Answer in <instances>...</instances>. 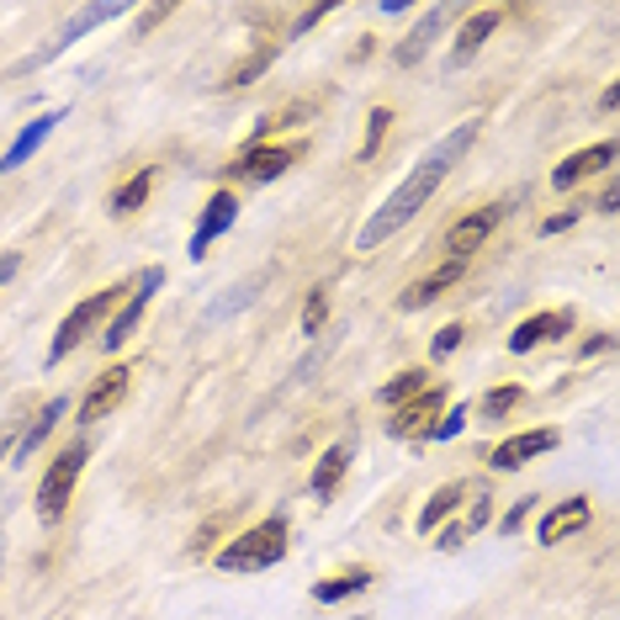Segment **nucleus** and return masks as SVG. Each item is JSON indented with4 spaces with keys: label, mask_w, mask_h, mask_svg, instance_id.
Returning a JSON list of instances; mask_svg holds the SVG:
<instances>
[{
    "label": "nucleus",
    "mask_w": 620,
    "mask_h": 620,
    "mask_svg": "<svg viewBox=\"0 0 620 620\" xmlns=\"http://www.w3.org/2000/svg\"><path fill=\"white\" fill-rule=\"evenodd\" d=\"M473 139H477V118L456 122V128L445 133L441 144L430 148V154H424V159L413 165L409 176L392 186V197H387V202L377 207L372 218H366V229L355 234V250H383V244L398 234L403 223H413V212H419V207L435 197V186H441V180L451 176V165H456V159H462V154L473 148Z\"/></svg>",
    "instance_id": "1"
},
{
    "label": "nucleus",
    "mask_w": 620,
    "mask_h": 620,
    "mask_svg": "<svg viewBox=\"0 0 620 620\" xmlns=\"http://www.w3.org/2000/svg\"><path fill=\"white\" fill-rule=\"evenodd\" d=\"M287 541H292V525L287 514H266L261 525H250L244 535H234L223 552H218V567L223 573H266L287 557Z\"/></svg>",
    "instance_id": "2"
},
{
    "label": "nucleus",
    "mask_w": 620,
    "mask_h": 620,
    "mask_svg": "<svg viewBox=\"0 0 620 620\" xmlns=\"http://www.w3.org/2000/svg\"><path fill=\"white\" fill-rule=\"evenodd\" d=\"M86 462H90V445L86 441H75V445H64L59 456L48 462V473H43V483H37V514L54 525L64 509H69V499H75V483H80V473H86Z\"/></svg>",
    "instance_id": "3"
},
{
    "label": "nucleus",
    "mask_w": 620,
    "mask_h": 620,
    "mask_svg": "<svg viewBox=\"0 0 620 620\" xmlns=\"http://www.w3.org/2000/svg\"><path fill=\"white\" fill-rule=\"evenodd\" d=\"M165 287V266H144L139 276H133V287H128V297L118 302V313L107 319V329H101V351L118 355V345H128L133 340V329H139V319L148 313V302H154V292Z\"/></svg>",
    "instance_id": "4"
},
{
    "label": "nucleus",
    "mask_w": 620,
    "mask_h": 620,
    "mask_svg": "<svg viewBox=\"0 0 620 620\" xmlns=\"http://www.w3.org/2000/svg\"><path fill=\"white\" fill-rule=\"evenodd\" d=\"M122 292H128V287H101V292H90L86 302H80V308H75V313H69V319L59 324V334H54V345H48V361L59 366L64 355H75V345L86 340L90 329L101 324V319H112V313H118Z\"/></svg>",
    "instance_id": "5"
},
{
    "label": "nucleus",
    "mask_w": 620,
    "mask_h": 620,
    "mask_svg": "<svg viewBox=\"0 0 620 620\" xmlns=\"http://www.w3.org/2000/svg\"><path fill=\"white\" fill-rule=\"evenodd\" d=\"M297 159H302V144H244L234 154V165H223V176L244 180V186H266V180L287 176Z\"/></svg>",
    "instance_id": "6"
},
{
    "label": "nucleus",
    "mask_w": 620,
    "mask_h": 620,
    "mask_svg": "<svg viewBox=\"0 0 620 620\" xmlns=\"http://www.w3.org/2000/svg\"><path fill=\"white\" fill-rule=\"evenodd\" d=\"M445 413V387H419L409 403H398L392 419H387V430L398 435V441H409V435H424L430 441V430H435V419Z\"/></svg>",
    "instance_id": "7"
},
{
    "label": "nucleus",
    "mask_w": 620,
    "mask_h": 620,
    "mask_svg": "<svg viewBox=\"0 0 620 620\" xmlns=\"http://www.w3.org/2000/svg\"><path fill=\"white\" fill-rule=\"evenodd\" d=\"M503 223V207L488 202V207H473L467 218H456L451 229H445V250H451V261H473L477 250L488 244V234Z\"/></svg>",
    "instance_id": "8"
},
{
    "label": "nucleus",
    "mask_w": 620,
    "mask_h": 620,
    "mask_svg": "<svg viewBox=\"0 0 620 620\" xmlns=\"http://www.w3.org/2000/svg\"><path fill=\"white\" fill-rule=\"evenodd\" d=\"M234 223H239V197L234 191H212L202 207V218H197V229H191V261H202L207 250L229 234Z\"/></svg>",
    "instance_id": "9"
},
{
    "label": "nucleus",
    "mask_w": 620,
    "mask_h": 620,
    "mask_svg": "<svg viewBox=\"0 0 620 620\" xmlns=\"http://www.w3.org/2000/svg\"><path fill=\"white\" fill-rule=\"evenodd\" d=\"M557 430H520V435H509V441L494 445V456H488V467H499V473H514V467H525L535 456H546V451H557Z\"/></svg>",
    "instance_id": "10"
},
{
    "label": "nucleus",
    "mask_w": 620,
    "mask_h": 620,
    "mask_svg": "<svg viewBox=\"0 0 620 620\" xmlns=\"http://www.w3.org/2000/svg\"><path fill=\"white\" fill-rule=\"evenodd\" d=\"M462 270H467V261H451V255H445V261H441L435 270H430V276H419V281H409V287H403L398 308H403V313H419V308L441 302V297L451 292L456 281H462Z\"/></svg>",
    "instance_id": "11"
},
{
    "label": "nucleus",
    "mask_w": 620,
    "mask_h": 620,
    "mask_svg": "<svg viewBox=\"0 0 620 620\" xmlns=\"http://www.w3.org/2000/svg\"><path fill=\"white\" fill-rule=\"evenodd\" d=\"M610 165H616V144L605 139V144H589V148H578V154H567L557 170H552V186H557V191H573L578 180L599 176V170H610Z\"/></svg>",
    "instance_id": "12"
},
{
    "label": "nucleus",
    "mask_w": 620,
    "mask_h": 620,
    "mask_svg": "<svg viewBox=\"0 0 620 620\" xmlns=\"http://www.w3.org/2000/svg\"><path fill=\"white\" fill-rule=\"evenodd\" d=\"M499 22H503V11H494V5L473 11V16L456 27V43H451V69H456V64H473L477 54H483V43L499 32Z\"/></svg>",
    "instance_id": "13"
},
{
    "label": "nucleus",
    "mask_w": 620,
    "mask_h": 620,
    "mask_svg": "<svg viewBox=\"0 0 620 620\" xmlns=\"http://www.w3.org/2000/svg\"><path fill=\"white\" fill-rule=\"evenodd\" d=\"M562 334H573V313L567 308H552V313H535V319H525V324L509 334V351L525 355L535 351V345H552V340H562Z\"/></svg>",
    "instance_id": "14"
},
{
    "label": "nucleus",
    "mask_w": 620,
    "mask_h": 620,
    "mask_svg": "<svg viewBox=\"0 0 620 620\" xmlns=\"http://www.w3.org/2000/svg\"><path fill=\"white\" fill-rule=\"evenodd\" d=\"M589 499H567V503H557V509H546L541 514V525H535V541L541 546H557V541H567L573 531H584L589 525Z\"/></svg>",
    "instance_id": "15"
},
{
    "label": "nucleus",
    "mask_w": 620,
    "mask_h": 620,
    "mask_svg": "<svg viewBox=\"0 0 620 620\" xmlns=\"http://www.w3.org/2000/svg\"><path fill=\"white\" fill-rule=\"evenodd\" d=\"M128 383H133V372H128V366H118V372H101L96 387L80 398V419H86V424H90V419H107V413L128 398Z\"/></svg>",
    "instance_id": "16"
},
{
    "label": "nucleus",
    "mask_w": 620,
    "mask_h": 620,
    "mask_svg": "<svg viewBox=\"0 0 620 620\" xmlns=\"http://www.w3.org/2000/svg\"><path fill=\"white\" fill-rule=\"evenodd\" d=\"M59 122H64V112H43V118H32L27 128L16 133V144H11L5 154H0V170H22V165H27L32 154H37L43 144H48V133H54Z\"/></svg>",
    "instance_id": "17"
},
{
    "label": "nucleus",
    "mask_w": 620,
    "mask_h": 620,
    "mask_svg": "<svg viewBox=\"0 0 620 620\" xmlns=\"http://www.w3.org/2000/svg\"><path fill=\"white\" fill-rule=\"evenodd\" d=\"M488 520H494V499H488V494H473L467 514H462V520H451V525L441 531V552H456V546H467V535L483 531Z\"/></svg>",
    "instance_id": "18"
},
{
    "label": "nucleus",
    "mask_w": 620,
    "mask_h": 620,
    "mask_svg": "<svg viewBox=\"0 0 620 620\" xmlns=\"http://www.w3.org/2000/svg\"><path fill=\"white\" fill-rule=\"evenodd\" d=\"M445 16H451L445 5H430V11H424V22H419V27H413L403 43H398V64H419V59H424V54H430V43L441 37Z\"/></svg>",
    "instance_id": "19"
},
{
    "label": "nucleus",
    "mask_w": 620,
    "mask_h": 620,
    "mask_svg": "<svg viewBox=\"0 0 620 620\" xmlns=\"http://www.w3.org/2000/svg\"><path fill=\"white\" fill-rule=\"evenodd\" d=\"M118 16H122V5H86V11H80V16H75V22H69V27L54 37V48H48V54H37V64L54 59V54H64V48H69V43H80L90 27H101V22H118Z\"/></svg>",
    "instance_id": "20"
},
{
    "label": "nucleus",
    "mask_w": 620,
    "mask_h": 620,
    "mask_svg": "<svg viewBox=\"0 0 620 620\" xmlns=\"http://www.w3.org/2000/svg\"><path fill=\"white\" fill-rule=\"evenodd\" d=\"M345 473H351V445H329L324 456H319V467H313V494L319 499H329V494H340V483H345Z\"/></svg>",
    "instance_id": "21"
},
{
    "label": "nucleus",
    "mask_w": 620,
    "mask_h": 620,
    "mask_svg": "<svg viewBox=\"0 0 620 620\" xmlns=\"http://www.w3.org/2000/svg\"><path fill=\"white\" fill-rule=\"evenodd\" d=\"M64 413H69V398H48V403L37 409V419L27 424V435H22V445H16V456H22V462H32V451H37V445H43L48 435H54V430H59Z\"/></svg>",
    "instance_id": "22"
},
{
    "label": "nucleus",
    "mask_w": 620,
    "mask_h": 620,
    "mask_svg": "<svg viewBox=\"0 0 620 620\" xmlns=\"http://www.w3.org/2000/svg\"><path fill=\"white\" fill-rule=\"evenodd\" d=\"M372 589V573L366 567H355V573H340V578H324V584H313V599L319 605H340V599H351V594Z\"/></svg>",
    "instance_id": "23"
},
{
    "label": "nucleus",
    "mask_w": 620,
    "mask_h": 620,
    "mask_svg": "<svg viewBox=\"0 0 620 620\" xmlns=\"http://www.w3.org/2000/svg\"><path fill=\"white\" fill-rule=\"evenodd\" d=\"M467 499V488L462 483H445V488H435V499L424 503V514H419V531H441L445 514H456V503Z\"/></svg>",
    "instance_id": "24"
},
{
    "label": "nucleus",
    "mask_w": 620,
    "mask_h": 620,
    "mask_svg": "<svg viewBox=\"0 0 620 620\" xmlns=\"http://www.w3.org/2000/svg\"><path fill=\"white\" fill-rule=\"evenodd\" d=\"M148 191H154V170H139L133 180H122L118 191H112V212H118V218L139 212V207L148 202Z\"/></svg>",
    "instance_id": "25"
},
{
    "label": "nucleus",
    "mask_w": 620,
    "mask_h": 620,
    "mask_svg": "<svg viewBox=\"0 0 620 620\" xmlns=\"http://www.w3.org/2000/svg\"><path fill=\"white\" fill-rule=\"evenodd\" d=\"M419 387H430V372H419V366H409V372H398L392 383L377 392V403H387V409H398V403H409Z\"/></svg>",
    "instance_id": "26"
},
{
    "label": "nucleus",
    "mask_w": 620,
    "mask_h": 620,
    "mask_svg": "<svg viewBox=\"0 0 620 620\" xmlns=\"http://www.w3.org/2000/svg\"><path fill=\"white\" fill-rule=\"evenodd\" d=\"M387 122H392V112H387V107H377V112L366 118V139H361V154H355L361 165H372V154L383 148V139H387Z\"/></svg>",
    "instance_id": "27"
},
{
    "label": "nucleus",
    "mask_w": 620,
    "mask_h": 620,
    "mask_svg": "<svg viewBox=\"0 0 620 620\" xmlns=\"http://www.w3.org/2000/svg\"><path fill=\"white\" fill-rule=\"evenodd\" d=\"M520 398H525V387H520V383H509V387H494V392H488V398H483V413H488V419H503V413L514 409V403H520Z\"/></svg>",
    "instance_id": "28"
},
{
    "label": "nucleus",
    "mask_w": 620,
    "mask_h": 620,
    "mask_svg": "<svg viewBox=\"0 0 620 620\" xmlns=\"http://www.w3.org/2000/svg\"><path fill=\"white\" fill-rule=\"evenodd\" d=\"M329 319V287H313L308 292V308H302V334H319Z\"/></svg>",
    "instance_id": "29"
},
{
    "label": "nucleus",
    "mask_w": 620,
    "mask_h": 620,
    "mask_svg": "<svg viewBox=\"0 0 620 620\" xmlns=\"http://www.w3.org/2000/svg\"><path fill=\"white\" fill-rule=\"evenodd\" d=\"M270 59H276V48H261V54H255V59H244L234 69V75H229V86H255V75H261V69H270Z\"/></svg>",
    "instance_id": "30"
},
{
    "label": "nucleus",
    "mask_w": 620,
    "mask_h": 620,
    "mask_svg": "<svg viewBox=\"0 0 620 620\" xmlns=\"http://www.w3.org/2000/svg\"><path fill=\"white\" fill-rule=\"evenodd\" d=\"M467 430V403H456V409H445L435 419V430H430V441H451V435H462Z\"/></svg>",
    "instance_id": "31"
},
{
    "label": "nucleus",
    "mask_w": 620,
    "mask_h": 620,
    "mask_svg": "<svg viewBox=\"0 0 620 620\" xmlns=\"http://www.w3.org/2000/svg\"><path fill=\"white\" fill-rule=\"evenodd\" d=\"M329 11H334V0H324V5H308V11H302V16H297V27H292V37H302V32L313 27V22H324Z\"/></svg>",
    "instance_id": "32"
},
{
    "label": "nucleus",
    "mask_w": 620,
    "mask_h": 620,
    "mask_svg": "<svg viewBox=\"0 0 620 620\" xmlns=\"http://www.w3.org/2000/svg\"><path fill=\"white\" fill-rule=\"evenodd\" d=\"M456 345H462V324H445L441 334H435V345H430V351H435V355H451Z\"/></svg>",
    "instance_id": "33"
},
{
    "label": "nucleus",
    "mask_w": 620,
    "mask_h": 620,
    "mask_svg": "<svg viewBox=\"0 0 620 620\" xmlns=\"http://www.w3.org/2000/svg\"><path fill=\"white\" fill-rule=\"evenodd\" d=\"M573 218H578V212H557V218H546V223H541V234H562Z\"/></svg>",
    "instance_id": "34"
},
{
    "label": "nucleus",
    "mask_w": 620,
    "mask_h": 620,
    "mask_svg": "<svg viewBox=\"0 0 620 620\" xmlns=\"http://www.w3.org/2000/svg\"><path fill=\"white\" fill-rule=\"evenodd\" d=\"M16 266H22V261H16V255H0V287H5V281H11V276H16Z\"/></svg>",
    "instance_id": "35"
},
{
    "label": "nucleus",
    "mask_w": 620,
    "mask_h": 620,
    "mask_svg": "<svg viewBox=\"0 0 620 620\" xmlns=\"http://www.w3.org/2000/svg\"><path fill=\"white\" fill-rule=\"evenodd\" d=\"M616 202H620V186H610V191L599 197V212H616Z\"/></svg>",
    "instance_id": "36"
},
{
    "label": "nucleus",
    "mask_w": 620,
    "mask_h": 620,
    "mask_svg": "<svg viewBox=\"0 0 620 620\" xmlns=\"http://www.w3.org/2000/svg\"><path fill=\"white\" fill-rule=\"evenodd\" d=\"M11 456V430H0V462Z\"/></svg>",
    "instance_id": "37"
}]
</instances>
